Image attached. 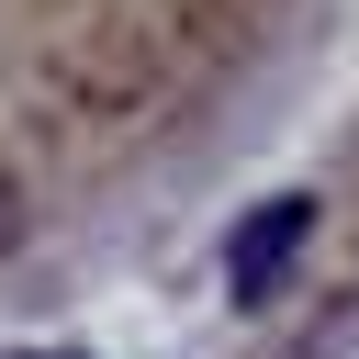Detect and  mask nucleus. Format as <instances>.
I'll return each instance as SVG.
<instances>
[{
	"label": "nucleus",
	"instance_id": "nucleus-1",
	"mask_svg": "<svg viewBox=\"0 0 359 359\" xmlns=\"http://www.w3.org/2000/svg\"><path fill=\"white\" fill-rule=\"evenodd\" d=\"M303 236H314V202H303V191L258 202V213L224 236V292H236V303H269V292H280V269L303 258Z\"/></svg>",
	"mask_w": 359,
	"mask_h": 359
},
{
	"label": "nucleus",
	"instance_id": "nucleus-2",
	"mask_svg": "<svg viewBox=\"0 0 359 359\" xmlns=\"http://www.w3.org/2000/svg\"><path fill=\"white\" fill-rule=\"evenodd\" d=\"M303 359H359V280H348V292L303 325Z\"/></svg>",
	"mask_w": 359,
	"mask_h": 359
},
{
	"label": "nucleus",
	"instance_id": "nucleus-3",
	"mask_svg": "<svg viewBox=\"0 0 359 359\" xmlns=\"http://www.w3.org/2000/svg\"><path fill=\"white\" fill-rule=\"evenodd\" d=\"M22 224H34V202H22V180H11V168H0V258H11V247H22Z\"/></svg>",
	"mask_w": 359,
	"mask_h": 359
},
{
	"label": "nucleus",
	"instance_id": "nucleus-4",
	"mask_svg": "<svg viewBox=\"0 0 359 359\" xmlns=\"http://www.w3.org/2000/svg\"><path fill=\"white\" fill-rule=\"evenodd\" d=\"M22 359H56V348H22Z\"/></svg>",
	"mask_w": 359,
	"mask_h": 359
}]
</instances>
